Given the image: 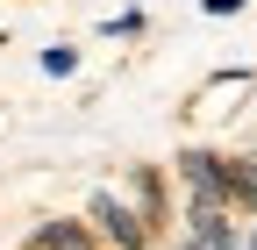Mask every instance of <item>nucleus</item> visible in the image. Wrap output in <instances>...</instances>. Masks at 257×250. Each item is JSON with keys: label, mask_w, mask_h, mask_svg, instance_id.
Wrapping results in <instances>:
<instances>
[{"label": "nucleus", "mask_w": 257, "mask_h": 250, "mask_svg": "<svg viewBox=\"0 0 257 250\" xmlns=\"http://www.w3.org/2000/svg\"><path fill=\"white\" fill-rule=\"evenodd\" d=\"M243 250H257V236H250V243H243Z\"/></svg>", "instance_id": "7"}, {"label": "nucleus", "mask_w": 257, "mask_h": 250, "mask_svg": "<svg viewBox=\"0 0 257 250\" xmlns=\"http://www.w3.org/2000/svg\"><path fill=\"white\" fill-rule=\"evenodd\" d=\"M43 72H50V79H72V72H79V50H72V43H50V50H43Z\"/></svg>", "instance_id": "5"}, {"label": "nucleus", "mask_w": 257, "mask_h": 250, "mask_svg": "<svg viewBox=\"0 0 257 250\" xmlns=\"http://www.w3.org/2000/svg\"><path fill=\"white\" fill-rule=\"evenodd\" d=\"M179 179L193 186V200H207V207H229V165H221L214 150H179Z\"/></svg>", "instance_id": "2"}, {"label": "nucleus", "mask_w": 257, "mask_h": 250, "mask_svg": "<svg viewBox=\"0 0 257 250\" xmlns=\"http://www.w3.org/2000/svg\"><path fill=\"white\" fill-rule=\"evenodd\" d=\"M93 229H100V243H114V250H150V222H143V207H128L114 186H100L93 193Z\"/></svg>", "instance_id": "1"}, {"label": "nucleus", "mask_w": 257, "mask_h": 250, "mask_svg": "<svg viewBox=\"0 0 257 250\" xmlns=\"http://www.w3.org/2000/svg\"><path fill=\"white\" fill-rule=\"evenodd\" d=\"M243 8V0H207V15H236Z\"/></svg>", "instance_id": "6"}, {"label": "nucleus", "mask_w": 257, "mask_h": 250, "mask_svg": "<svg viewBox=\"0 0 257 250\" xmlns=\"http://www.w3.org/2000/svg\"><path fill=\"white\" fill-rule=\"evenodd\" d=\"M221 165H229V200L257 214V158H221Z\"/></svg>", "instance_id": "4"}, {"label": "nucleus", "mask_w": 257, "mask_h": 250, "mask_svg": "<svg viewBox=\"0 0 257 250\" xmlns=\"http://www.w3.org/2000/svg\"><path fill=\"white\" fill-rule=\"evenodd\" d=\"M29 250H100V229H93V222H64V214H50V222L29 229Z\"/></svg>", "instance_id": "3"}]
</instances>
